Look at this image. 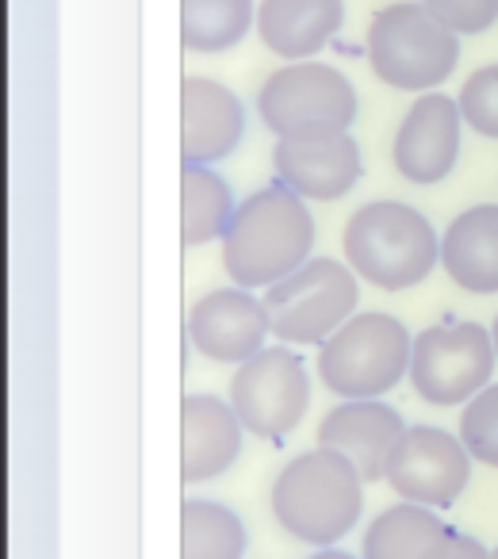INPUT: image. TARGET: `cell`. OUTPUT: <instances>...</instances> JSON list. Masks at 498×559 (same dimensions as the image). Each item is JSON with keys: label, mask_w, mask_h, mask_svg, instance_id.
<instances>
[{"label": "cell", "mask_w": 498, "mask_h": 559, "mask_svg": "<svg viewBox=\"0 0 498 559\" xmlns=\"http://www.w3.org/2000/svg\"><path fill=\"white\" fill-rule=\"evenodd\" d=\"M315 249V218L307 203L281 180L238 203L223 234V269L234 288H273L304 269Z\"/></svg>", "instance_id": "6da1fadb"}, {"label": "cell", "mask_w": 498, "mask_h": 559, "mask_svg": "<svg viewBox=\"0 0 498 559\" xmlns=\"http://www.w3.org/2000/svg\"><path fill=\"white\" fill-rule=\"evenodd\" d=\"M365 510V479L334 449H311L273 483V518L296 540L330 548L353 533Z\"/></svg>", "instance_id": "7a4b0ae2"}, {"label": "cell", "mask_w": 498, "mask_h": 559, "mask_svg": "<svg viewBox=\"0 0 498 559\" xmlns=\"http://www.w3.org/2000/svg\"><path fill=\"white\" fill-rule=\"evenodd\" d=\"M345 264L380 292H406L441 261V238L418 207L399 200L365 203L342 234Z\"/></svg>", "instance_id": "3957f363"}, {"label": "cell", "mask_w": 498, "mask_h": 559, "mask_svg": "<svg viewBox=\"0 0 498 559\" xmlns=\"http://www.w3.org/2000/svg\"><path fill=\"white\" fill-rule=\"evenodd\" d=\"M460 62V35L422 0H399L368 24V66L399 93H437Z\"/></svg>", "instance_id": "277c9868"}, {"label": "cell", "mask_w": 498, "mask_h": 559, "mask_svg": "<svg viewBox=\"0 0 498 559\" xmlns=\"http://www.w3.org/2000/svg\"><path fill=\"white\" fill-rule=\"evenodd\" d=\"M414 337L383 311H357L319 345V380L337 399H380L411 372Z\"/></svg>", "instance_id": "5b68a950"}, {"label": "cell", "mask_w": 498, "mask_h": 559, "mask_svg": "<svg viewBox=\"0 0 498 559\" xmlns=\"http://www.w3.org/2000/svg\"><path fill=\"white\" fill-rule=\"evenodd\" d=\"M258 116L276 139L345 134L357 119L349 78L327 62H292L269 73L258 93Z\"/></svg>", "instance_id": "8992f818"}, {"label": "cell", "mask_w": 498, "mask_h": 559, "mask_svg": "<svg viewBox=\"0 0 498 559\" xmlns=\"http://www.w3.org/2000/svg\"><path fill=\"white\" fill-rule=\"evenodd\" d=\"M360 280L349 264L311 257L265 292L269 330L281 345H322L357 314Z\"/></svg>", "instance_id": "52a82bcc"}, {"label": "cell", "mask_w": 498, "mask_h": 559, "mask_svg": "<svg viewBox=\"0 0 498 559\" xmlns=\"http://www.w3.org/2000/svg\"><path fill=\"white\" fill-rule=\"evenodd\" d=\"M495 342L479 322H444L414 337L411 349V388L429 406L472 403L490 388L495 372Z\"/></svg>", "instance_id": "ba28073f"}, {"label": "cell", "mask_w": 498, "mask_h": 559, "mask_svg": "<svg viewBox=\"0 0 498 559\" xmlns=\"http://www.w3.org/2000/svg\"><path fill=\"white\" fill-rule=\"evenodd\" d=\"M230 406L246 433L281 441L304 421L311 406V376L292 345H269L238 365L230 380Z\"/></svg>", "instance_id": "9c48e42d"}, {"label": "cell", "mask_w": 498, "mask_h": 559, "mask_svg": "<svg viewBox=\"0 0 498 559\" xmlns=\"http://www.w3.org/2000/svg\"><path fill=\"white\" fill-rule=\"evenodd\" d=\"M467 479H472V456L449 429L411 426L391 452L388 483L403 502L444 510L464 495Z\"/></svg>", "instance_id": "30bf717a"}, {"label": "cell", "mask_w": 498, "mask_h": 559, "mask_svg": "<svg viewBox=\"0 0 498 559\" xmlns=\"http://www.w3.org/2000/svg\"><path fill=\"white\" fill-rule=\"evenodd\" d=\"M269 311L249 288H215L188 311V342L215 365H246L265 349Z\"/></svg>", "instance_id": "8fae6325"}, {"label": "cell", "mask_w": 498, "mask_h": 559, "mask_svg": "<svg viewBox=\"0 0 498 559\" xmlns=\"http://www.w3.org/2000/svg\"><path fill=\"white\" fill-rule=\"evenodd\" d=\"M460 104L444 93H422L399 123L391 162L411 185H441L460 157Z\"/></svg>", "instance_id": "7c38bea8"}, {"label": "cell", "mask_w": 498, "mask_h": 559, "mask_svg": "<svg viewBox=\"0 0 498 559\" xmlns=\"http://www.w3.org/2000/svg\"><path fill=\"white\" fill-rule=\"evenodd\" d=\"M273 169L284 188L299 200H342L357 188L360 173V146L349 131L327 134V139H281L273 150Z\"/></svg>", "instance_id": "4fadbf2b"}, {"label": "cell", "mask_w": 498, "mask_h": 559, "mask_svg": "<svg viewBox=\"0 0 498 559\" xmlns=\"http://www.w3.org/2000/svg\"><path fill=\"white\" fill-rule=\"evenodd\" d=\"M406 433L395 406L380 399H345L319 421V449H334L360 472L365 483L388 479L391 452Z\"/></svg>", "instance_id": "5bb4252c"}, {"label": "cell", "mask_w": 498, "mask_h": 559, "mask_svg": "<svg viewBox=\"0 0 498 559\" xmlns=\"http://www.w3.org/2000/svg\"><path fill=\"white\" fill-rule=\"evenodd\" d=\"M246 134L241 100L211 78H185L180 85V157L185 165H215L238 150Z\"/></svg>", "instance_id": "9a60e30c"}, {"label": "cell", "mask_w": 498, "mask_h": 559, "mask_svg": "<svg viewBox=\"0 0 498 559\" xmlns=\"http://www.w3.org/2000/svg\"><path fill=\"white\" fill-rule=\"evenodd\" d=\"M241 433L230 403L215 395H188L180 403V479L208 483L230 472L241 456Z\"/></svg>", "instance_id": "2e32d148"}, {"label": "cell", "mask_w": 498, "mask_h": 559, "mask_svg": "<svg viewBox=\"0 0 498 559\" xmlns=\"http://www.w3.org/2000/svg\"><path fill=\"white\" fill-rule=\"evenodd\" d=\"M342 0H261L258 35L265 50L284 62H311L337 32H342Z\"/></svg>", "instance_id": "e0dca14e"}, {"label": "cell", "mask_w": 498, "mask_h": 559, "mask_svg": "<svg viewBox=\"0 0 498 559\" xmlns=\"http://www.w3.org/2000/svg\"><path fill=\"white\" fill-rule=\"evenodd\" d=\"M441 269L472 296H498V203L460 211L441 234Z\"/></svg>", "instance_id": "ac0fdd59"}, {"label": "cell", "mask_w": 498, "mask_h": 559, "mask_svg": "<svg viewBox=\"0 0 498 559\" xmlns=\"http://www.w3.org/2000/svg\"><path fill=\"white\" fill-rule=\"evenodd\" d=\"M452 536L429 506L399 502L365 528L360 559H452Z\"/></svg>", "instance_id": "d6986e66"}, {"label": "cell", "mask_w": 498, "mask_h": 559, "mask_svg": "<svg viewBox=\"0 0 498 559\" xmlns=\"http://www.w3.org/2000/svg\"><path fill=\"white\" fill-rule=\"evenodd\" d=\"M234 195L211 165H185L180 173V241L188 249L223 241L234 218Z\"/></svg>", "instance_id": "ffe728a7"}, {"label": "cell", "mask_w": 498, "mask_h": 559, "mask_svg": "<svg viewBox=\"0 0 498 559\" xmlns=\"http://www.w3.org/2000/svg\"><path fill=\"white\" fill-rule=\"evenodd\" d=\"M258 24L253 0H180V43L195 55H223Z\"/></svg>", "instance_id": "44dd1931"}, {"label": "cell", "mask_w": 498, "mask_h": 559, "mask_svg": "<svg viewBox=\"0 0 498 559\" xmlns=\"http://www.w3.org/2000/svg\"><path fill=\"white\" fill-rule=\"evenodd\" d=\"M246 525L223 502L188 498L180 506V559H241Z\"/></svg>", "instance_id": "7402d4cb"}, {"label": "cell", "mask_w": 498, "mask_h": 559, "mask_svg": "<svg viewBox=\"0 0 498 559\" xmlns=\"http://www.w3.org/2000/svg\"><path fill=\"white\" fill-rule=\"evenodd\" d=\"M460 441L467 456L487 467H498V383L483 388L460 414Z\"/></svg>", "instance_id": "603a6c76"}, {"label": "cell", "mask_w": 498, "mask_h": 559, "mask_svg": "<svg viewBox=\"0 0 498 559\" xmlns=\"http://www.w3.org/2000/svg\"><path fill=\"white\" fill-rule=\"evenodd\" d=\"M460 116L483 139H498V62L479 66L456 96Z\"/></svg>", "instance_id": "cb8c5ba5"}, {"label": "cell", "mask_w": 498, "mask_h": 559, "mask_svg": "<svg viewBox=\"0 0 498 559\" xmlns=\"http://www.w3.org/2000/svg\"><path fill=\"white\" fill-rule=\"evenodd\" d=\"M449 32L479 35L498 20V0H422Z\"/></svg>", "instance_id": "d4e9b609"}, {"label": "cell", "mask_w": 498, "mask_h": 559, "mask_svg": "<svg viewBox=\"0 0 498 559\" xmlns=\"http://www.w3.org/2000/svg\"><path fill=\"white\" fill-rule=\"evenodd\" d=\"M452 559H495V556H490V548H483L475 536L456 533L452 536Z\"/></svg>", "instance_id": "484cf974"}, {"label": "cell", "mask_w": 498, "mask_h": 559, "mask_svg": "<svg viewBox=\"0 0 498 559\" xmlns=\"http://www.w3.org/2000/svg\"><path fill=\"white\" fill-rule=\"evenodd\" d=\"M307 559H357V556H349V551H337V548H319L315 556H307Z\"/></svg>", "instance_id": "4316f807"}, {"label": "cell", "mask_w": 498, "mask_h": 559, "mask_svg": "<svg viewBox=\"0 0 498 559\" xmlns=\"http://www.w3.org/2000/svg\"><path fill=\"white\" fill-rule=\"evenodd\" d=\"M490 342H495V353H498V319H495V326H490Z\"/></svg>", "instance_id": "83f0119b"}, {"label": "cell", "mask_w": 498, "mask_h": 559, "mask_svg": "<svg viewBox=\"0 0 498 559\" xmlns=\"http://www.w3.org/2000/svg\"><path fill=\"white\" fill-rule=\"evenodd\" d=\"M490 556H495V559H498V548H495V551H490Z\"/></svg>", "instance_id": "f1b7e54d"}]
</instances>
